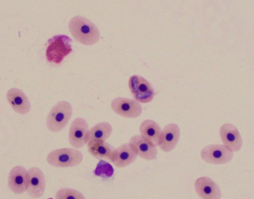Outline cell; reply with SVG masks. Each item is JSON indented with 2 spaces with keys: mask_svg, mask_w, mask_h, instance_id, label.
Listing matches in <instances>:
<instances>
[{
  "mask_svg": "<svg viewBox=\"0 0 254 199\" xmlns=\"http://www.w3.org/2000/svg\"><path fill=\"white\" fill-rule=\"evenodd\" d=\"M181 137V129L176 123H169L162 130L158 147L162 151L169 152L178 145Z\"/></svg>",
  "mask_w": 254,
  "mask_h": 199,
  "instance_id": "8fae6325",
  "label": "cell"
},
{
  "mask_svg": "<svg viewBox=\"0 0 254 199\" xmlns=\"http://www.w3.org/2000/svg\"><path fill=\"white\" fill-rule=\"evenodd\" d=\"M7 100L14 111L20 114H26L31 110V103L26 94L17 88L8 90Z\"/></svg>",
  "mask_w": 254,
  "mask_h": 199,
  "instance_id": "5bb4252c",
  "label": "cell"
},
{
  "mask_svg": "<svg viewBox=\"0 0 254 199\" xmlns=\"http://www.w3.org/2000/svg\"><path fill=\"white\" fill-rule=\"evenodd\" d=\"M112 126L108 122L98 123L90 129L88 142L105 141L112 135Z\"/></svg>",
  "mask_w": 254,
  "mask_h": 199,
  "instance_id": "d6986e66",
  "label": "cell"
},
{
  "mask_svg": "<svg viewBox=\"0 0 254 199\" xmlns=\"http://www.w3.org/2000/svg\"><path fill=\"white\" fill-rule=\"evenodd\" d=\"M69 29L75 40L84 46H93L100 38L98 27L84 16L72 17L69 22Z\"/></svg>",
  "mask_w": 254,
  "mask_h": 199,
  "instance_id": "6da1fadb",
  "label": "cell"
},
{
  "mask_svg": "<svg viewBox=\"0 0 254 199\" xmlns=\"http://www.w3.org/2000/svg\"><path fill=\"white\" fill-rule=\"evenodd\" d=\"M84 156L78 149L62 148L49 153L47 160L55 167H75L82 162Z\"/></svg>",
  "mask_w": 254,
  "mask_h": 199,
  "instance_id": "277c9868",
  "label": "cell"
},
{
  "mask_svg": "<svg viewBox=\"0 0 254 199\" xmlns=\"http://www.w3.org/2000/svg\"><path fill=\"white\" fill-rule=\"evenodd\" d=\"M200 157L203 161L214 165L229 163L233 157V151L221 144H211L202 149Z\"/></svg>",
  "mask_w": 254,
  "mask_h": 199,
  "instance_id": "5b68a950",
  "label": "cell"
},
{
  "mask_svg": "<svg viewBox=\"0 0 254 199\" xmlns=\"http://www.w3.org/2000/svg\"><path fill=\"white\" fill-rule=\"evenodd\" d=\"M194 189L201 199H221L219 186L209 177H200L194 182Z\"/></svg>",
  "mask_w": 254,
  "mask_h": 199,
  "instance_id": "7c38bea8",
  "label": "cell"
},
{
  "mask_svg": "<svg viewBox=\"0 0 254 199\" xmlns=\"http://www.w3.org/2000/svg\"><path fill=\"white\" fill-rule=\"evenodd\" d=\"M129 143L132 144L136 150V154L141 158L146 160H152L157 157V147L148 140L142 138L141 135H134L132 137Z\"/></svg>",
  "mask_w": 254,
  "mask_h": 199,
  "instance_id": "9a60e30c",
  "label": "cell"
},
{
  "mask_svg": "<svg viewBox=\"0 0 254 199\" xmlns=\"http://www.w3.org/2000/svg\"><path fill=\"white\" fill-rule=\"evenodd\" d=\"M90 129L85 119L77 117L71 123L69 132V144L76 149L83 148L89 141Z\"/></svg>",
  "mask_w": 254,
  "mask_h": 199,
  "instance_id": "52a82bcc",
  "label": "cell"
},
{
  "mask_svg": "<svg viewBox=\"0 0 254 199\" xmlns=\"http://www.w3.org/2000/svg\"><path fill=\"white\" fill-rule=\"evenodd\" d=\"M129 88L133 98L142 103H148L154 99L155 92L148 80L140 76L133 75L129 79Z\"/></svg>",
  "mask_w": 254,
  "mask_h": 199,
  "instance_id": "8992f818",
  "label": "cell"
},
{
  "mask_svg": "<svg viewBox=\"0 0 254 199\" xmlns=\"http://www.w3.org/2000/svg\"></svg>",
  "mask_w": 254,
  "mask_h": 199,
  "instance_id": "7402d4cb",
  "label": "cell"
},
{
  "mask_svg": "<svg viewBox=\"0 0 254 199\" xmlns=\"http://www.w3.org/2000/svg\"><path fill=\"white\" fill-rule=\"evenodd\" d=\"M46 190V180L42 171L38 167L28 170V194L33 199H38L44 195Z\"/></svg>",
  "mask_w": 254,
  "mask_h": 199,
  "instance_id": "30bf717a",
  "label": "cell"
},
{
  "mask_svg": "<svg viewBox=\"0 0 254 199\" xmlns=\"http://www.w3.org/2000/svg\"><path fill=\"white\" fill-rule=\"evenodd\" d=\"M136 150L131 144H124L114 151L111 161L117 167L123 168L131 164L137 157Z\"/></svg>",
  "mask_w": 254,
  "mask_h": 199,
  "instance_id": "2e32d148",
  "label": "cell"
},
{
  "mask_svg": "<svg viewBox=\"0 0 254 199\" xmlns=\"http://www.w3.org/2000/svg\"><path fill=\"white\" fill-rule=\"evenodd\" d=\"M8 187L17 195H21L27 190L28 170L22 166H16L10 171L8 175Z\"/></svg>",
  "mask_w": 254,
  "mask_h": 199,
  "instance_id": "4fadbf2b",
  "label": "cell"
},
{
  "mask_svg": "<svg viewBox=\"0 0 254 199\" xmlns=\"http://www.w3.org/2000/svg\"><path fill=\"white\" fill-rule=\"evenodd\" d=\"M87 147L90 154L99 160H111L116 150L112 145L105 141L88 142Z\"/></svg>",
  "mask_w": 254,
  "mask_h": 199,
  "instance_id": "e0dca14e",
  "label": "cell"
},
{
  "mask_svg": "<svg viewBox=\"0 0 254 199\" xmlns=\"http://www.w3.org/2000/svg\"><path fill=\"white\" fill-rule=\"evenodd\" d=\"M219 135L223 145L233 152L239 151L242 149L243 144L242 135L234 125L224 123L220 128Z\"/></svg>",
  "mask_w": 254,
  "mask_h": 199,
  "instance_id": "9c48e42d",
  "label": "cell"
},
{
  "mask_svg": "<svg viewBox=\"0 0 254 199\" xmlns=\"http://www.w3.org/2000/svg\"><path fill=\"white\" fill-rule=\"evenodd\" d=\"M72 51V40L66 35H57L48 40L46 57L50 63H62Z\"/></svg>",
  "mask_w": 254,
  "mask_h": 199,
  "instance_id": "3957f363",
  "label": "cell"
},
{
  "mask_svg": "<svg viewBox=\"0 0 254 199\" xmlns=\"http://www.w3.org/2000/svg\"><path fill=\"white\" fill-rule=\"evenodd\" d=\"M94 173L96 176L103 178H109L114 175V168L108 162L100 160L95 169Z\"/></svg>",
  "mask_w": 254,
  "mask_h": 199,
  "instance_id": "ffe728a7",
  "label": "cell"
},
{
  "mask_svg": "<svg viewBox=\"0 0 254 199\" xmlns=\"http://www.w3.org/2000/svg\"><path fill=\"white\" fill-rule=\"evenodd\" d=\"M72 105L67 101H60L50 110L47 119V126L53 132L63 130L72 115Z\"/></svg>",
  "mask_w": 254,
  "mask_h": 199,
  "instance_id": "7a4b0ae2",
  "label": "cell"
},
{
  "mask_svg": "<svg viewBox=\"0 0 254 199\" xmlns=\"http://www.w3.org/2000/svg\"><path fill=\"white\" fill-rule=\"evenodd\" d=\"M111 108L116 114L126 118H136L142 114V108L136 100L117 98L111 102Z\"/></svg>",
  "mask_w": 254,
  "mask_h": 199,
  "instance_id": "ba28073f",
  "label": "cell"
},
{
  "mask_svg": "<svg viewBox=\"0 0 254 199\" xmlns=\"http://www.w3.org/2000/svg\"><path fill=\"white\" fill-rule=\"evenodd\" d=\"M56 199H86V198L78 190L70 188H62L56 193Z\"/></svg>",
  "mask_w": 254,
  "mask_h": 199,
  "instance_id": "44dd1931",
  "label": "cell"
},
{
  "mask_svg": "<svg viewBox=\"0 0 254 199\" xmlns=\"http://www.w3.org/2000/svg\"><path fill=\"white\" fill-rule=\"evenodd\" d=\"M139 132L142 138L148 140L156 147L158 146L162 129L157 122L152 120H144L139 126Z\"/></svg>",
  "mask_w": 254,
  "mask_h": 199,
  "instance_id": "ac0fdd59",
  "label": "cell"
}]
</instances>
